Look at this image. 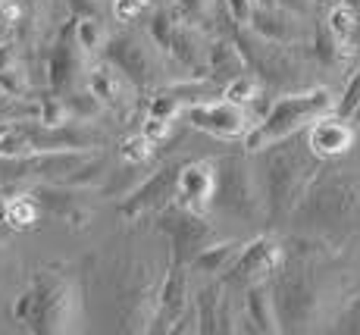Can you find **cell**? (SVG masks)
Returning <instances> with one entry per match:
<instances>
[{"mask_svg": "<svg viewBox=\"0 0 360 335\" xmlns=\"http://www.w3.org/2000/svg\"><path fill=\"white\" fill-rule=\"evenodd\" d=\"M288 220L323 244H338L360 232V176L320 166Z\"/></svg>", "mask_w": 360, "mask_h": 335, "instance_id": "6da1fadb", "label": "cell"}, {"mask_svg": "<svg viewBox=\"0 0 360 335\" xmlns=\"http://www.w3.org/2000/svg\"><path fill=\"white\" fill-rule=\"evenodd\" d=\"M266 166H263V210L273 222L288 220L297 198L310 179L320 172V157L310 148H279V141L266 144ZM260 153V151H257Z\"/></svg>", "mask_w": 360, "mask_h": 335, "instance_id": "7a4b0ae2", "label": "cell"}, {"mask_svg": "<svg viewBox=\"0 0 360 335\" xmlns=\"http://www.w3.org/2000/svg\"><path fill=\"white\" fill-rule=\"evenodd\" d=\"M326 113H335V94L329 88L316 85V88H307V91H285L254 122V129L241 138L245 141V153H257L273 141H285L288 135L307 129L310 122Z\"/></svg>", "mask_w": 360, "mask_h": 335, "instance_id": "3957f363", "label": "cell"}, {"mask_svg": "<svg viewBox=\"0 0 360 335\" xmlns=\"http://www.w3.org/2000/svg\"><path fill=\"white\" fill-rule=\"evenodd\" d=\"M235 47H238L245 66L260 79L263 88H276V91H295L297 79L304 75V63H307V41L304 44H279V41L260 38L248 25H235Z\"/></svg>", "mask_w": 360, "mask_h": 335, "instance_id": "277c9868", "label": "cell"}, {"mask_svg": "<svg viewBox=\"0 0 360 335\" xmlns=\"http://www.w3.org/2000/svg\"><path fill=\"white\" fill-rule=\"evenodd\" d=\"M269 285V298H273V310H276V323L282 329H307L316 320L320 310V295H316L314 276L310 267L301 254L295 260H282L276 267V273L266 279Z\"/></svg>", "mask_w": 360, "mask_h": 335, "instance_id": "5b68a950", "label": "cell"}, {"mask_svg": "<svg viewBox=\"0 0 360 335\" xmlns=\"http://www.w3.org/2000/svg\"><path fill=\"white\" fill-rule=\"evenodd\" d=\"M103 60H110L122 75L141 91H157V88L169 85L166 79V66H172L169 60L163 57V51L150 41V34H107L101 47Z\"/></svg>", "mask_w": 360, "mask_h": 335, "instance_id": "8992f818", "label": "cell"}, {"mask_svg": "<svg viewBox=\"0 0 360 335\" xmlns=\"http://www.w3.org/2000/svg\"><path fill=\"white\" fill-rule=\"evenodd\" d=\"M217 182H213V201L210 207H219L223 213L235 216L245 222H260L266 210H263V198L257 191V182L251 176L248 157L241 153H229V157L217 160Z\"/></svg>", "mask_w": 360, "mask_h": 335, "instance_id": "52a82bcc", "label": "cell"}, {"mask_svg": "<svg viewBox=\"0 0 360 335\" xmlns=\"http://www.w3.org/2000/svg\"><path fill=\"white\" fill-rule=\"evenodd\" d=\"M32 317L25 329L32 332H66L69 323L75 320V285L66 276L38 270L32 279Z\"/></svg>", "mask_w": 360, "mask_h": 335, "instance_id": "ba28073f", "label": "cell"}, {"mask_svg": "<svg viewBox=\"0 0 360 335\" xmlns=\"http://www.w3.org/2000/svg\"><path fill=\"white\" fill-rule=\"evenodd\" d=\"M148 34L172 66L185 69L188 79H204L207 75L204 34L198 29H191V25H185L179 16H172V10H157L154 16H150Z\"/></svg>", "mask_w": 360, "mask_h": 335, "instance_id": "9c48e42d", "label": "cell"}, {"mask_svg": "<svg viewBox=\"0 0 360 335\" xmlns=\"http://www.w3.org/2000/svg\"><path fill=\"white\" fill-rule=\"evenodd\" d=\"M157 229L169 239V263H182L188 267V260L198 254L200 248H207L210 241H217V229L210 226L200 210H191V207L182 204H166L163 210H157Z\"/></svg>", "mask_w": 360, "mask_h": 335, "instance_id": "30bf717a", "label": "cell"}, {"mask_svg": "<svg viewBox=\"0 0 360 335\" xmlns=\"http://www.w3.org/2000/svg\"><path fill=\"white\" fill-rule=\"evenodd\" d=\"M182 116L191 129L204 132V135H213V138H223V141H241V138L254 129V122H257L245 107L226 101V97H219V101L185 103Z\"/></svg>", "mask_w": 360, "mask_h": 335, "instance_id": "8fae6325", "label": "cell"}, {"mask_svg": "<svg viewBox=\"0 0 360 335\" xmlns=\"http://www.w3.org/2000/svg\"><path fill=\"white\" fill-rule=\"evenodd\" d=\"M282 260H285L282 244L276 239L260 235V239L241 244V251L235 254L229 270L223 273V282L232 285V289H248V285H254V282H266Z\"/></svg>", "mask_w": 360, "mask_h": 335, "instance_id": "7c38bea8", "label": "cell"}, {"mask_svg": "<svg viewBox=\"0 0 360 335\" xmlns=\"http://www.w3.org/2000/svg\"><path fill=\"white\" fill-rule=\"evenodd\" d=\"M85 88L116 116H131L138 107V88L110 60H94L85 66Z\"/></svg>", "mask_w": 360, "mask_h": 335, "instance_id": "4fadbf2b", "label": "cell"}, {"mask_svg": "<svg viewBox=\"0 0 360 335\" xmlns=\"http://www.w3.org/2000/svg\"><path fill=\"white\" fill-rule=\"evenodd\" d=\"M179 166H182V160H169V163H163L157 172H150L141 185H135L126 194V201L120 204V213L129 216V220H138V216L157 213V210H163L166 204H172V201H176Z\"/></svg>", "mask_w": 360, "mask_h": 335, "instance_id": "5bb4252c", "label": "cell"}, {"mask_svg": "<svg viewBox=\"0 0 360 335\" xmlns=\"http://www.w3.org/2000/svg\"><path fill=\"white\" fill-rule=\"evenodd\" d=\"M188 310H191L188 267L169 263V273L160 282V289H157V304H154V317H150L148 332H172Z\"/></svg>", "mask_w": 360, "mask_h": 335, "instance_id": "9a60e30c", "label": "cell"}, {"mask_svg": "<svg viewBox=\"0 0 360 335\" xmlns=\"http://www.w3.org/2000/svg\"><path fill=\"white\" fill-rule=\"evenodd\" d=\"M248 29L257 32L260 38L279 41V44H304L310 38L307 29V16H297L292 10H282V6H254L251 23Z\"/></svg>", "mask_w": 360, "mask_h": 335, "instance_id": "2e32d148", "label": "cell"}, {"mask_svg": "<svg viewBox=\"0 0 360 335\" xmlns=\"http://www.w3.org/2000/svg\"><path fill=\"white\" fill-rule=\"evenodd\" d=\"M213 182H217L213 160H185L176 176V204L204 213L213 201Z\"/></svg>", "mask_w": 360, "mask_h": 335, "instance_id": "e0dca14e", "label": "cell"}, {"mask_svg": "<svg viewBox=\"0 0 360 335\" xmlns=\"http://www.w3.org/2000/svg\"><path fill=\"white\" fill-rule=\"evenodd\" d=\"M85 53L75 47L72 41V25L63 29V34L57 38V44H53L51 57H47V91L53 94H66L75 88V79H79V72H85V63H82Z\"/></svg>", "mask_w": 360, "mask_h": 335, "instance_id": "ac0fdd59", "label": "cell"}, {"mask_svg": "<svg viewBox=\"0 0 360 335\" xmlns=\"http://www.w3.org/2000/svg\"><path fill=\"white\" fill-rule=\"evenodd\" d=\"M304 141H307L310 153H316L320 160L342 157V153H348L354 148V129L342 116L326 113L304 129Z\"/></svg>", "mask_w": 360, "mask_h": 335, "instance_id": "d6986e66", "label": "cell"}, {"mask_svg": "<svg viewBox=\"0 0 360 335\" xmlns=\"http://www.w3.org/2000/svg\"><path fill=\"white\" fill-rule=\"evenodd\" d=\"M204 57H207V82H213V85L223 88L229 79H235V75L248 72L245 60H241L238 47H235V41L223 38V34H217V38H210L204 44Z\"/></svg>", "mask_w": 360, "mask_h": 335, "instance_id": "ffe728a7", "label": "cell"}, {"mask_svg": "<svg viewBox=\"0 0 360 335\" xmlns=\"http://www.w3.org/2000/svg\"><path fill=\"white\" fill-rule=\"evenodd\" d=\"M241 307H245V332H279L266 282H254L241 289Z\"/></svg>", "mask_w": 360, "mask_h": 335, "instance_id": "44dd1931", "label": "cell"}, {"mask_svg": "<svg viewBox=\"0 0 360 335\" xmlns=\"http://www.w3.org/2000/svg\"><path fill=\"white\" fill-rule=\"evenodd\" d=\"M238 251H241V241H210L188 260V270L204 276H223Z\"/></svg>", "mask_w": 360, "mask_h": 335, "instance_id": "7402d4cb", "label": "cell"}, {"mask_svg": "<svg viewBox=\"0 0 360 335\" xmlns=\"http://www.w3.org/2000/svg\"><path fill=\"white\" fill-rule=\"evenodd\" d=\"M307 47H310L307 57L316 60V66H323V69H338L345 63V57L351 53V47L342 44L338 38H332L326 25H316V29L310 32V44Z\"/></svg>", "mask_w": 360, "mask_h": 335, "instance_id": "603a6c76", "label": "cell"}, {"mask_svg": "<svg viewBox=\"0 0 360 335\" xmlns=\"http://www.w3.org/2000/svg\"><path fill=\"white\" fill-rule=\"evenodd\" d=\"M72 41L85 57H98L103 41H107V25L98 16H72Z\"/></svg>", "mask_w": 360, "mask_h": 335, "instance_id": "cb8c5ba5", "label": "cell"}, {"mask_svg": "<svg viewBox=\"0 0 360 335\" xmlns=\"http://www.w3.org/2000/svg\"><path fill=\"white\" fill-rule=\"evenodd\" d=\"M38 216H41V207L32 194H16V198L4 201V210H0V220L10 229H16V232L32 229L34 222H38Z\"/></svg>", "mask_w": 360, "mask_h": 335, "instance_id": "d4e9b609", "label": "cell"}, {"mask_svg": "<svg viewBox=\"0 0 360 335\" xmlns=\"http://www.w3.org/2000/svg\"><path fill=\"white\" fill-rule=\"evenodd\" d=\"M172 16H179L185 25L198 29L200 34L213 32V16H217V0H176Z\"/></svg>", "mask_w": 360, "mask_h": 335, "instance_id": "484cf974", "label": "cell"}, {"mask_svg": "<svg viewBox=\"0 0 360 335\" xmlns=\"http://www.w3.org/2000/svg\"><path fill=\"white\" fill-rule=\"evenodd\" d=\"M63 103H66L69 120H75V122H94L107 113V107H103L88 88H72V91H66Z\"/></svg>", "mask_w": 360, "mask_h": 335, "instance_id": "4316f807", "label": "cell"}, {"mask_svg": "<svg viewBox=\"0 0 360 335\" xmlns=\"http://www.w3.org/2000/svg\"><path fill=\"white\" fill-rule=\"evenodd\" d=\"M263 91V85H260V79L248 69V72H241V75H235V79H229L223 88H219V97H226V101H232V103H238V107H248V103H254L260 97Z\"/></svg>", "mask_w": 360, "mask_h": 335, "instance_id": "83f0119b", "label": "cell"}, {"mask_svg": "<svg viewBox=\"0 0 360 335\" xmlns=\"http://www.w3.org/2000/svg\"><path fill=\"white\" fill-rule=\"evenodd\" d=\"M219 289L223 285H204L195 298V320H198V332L213 335L217 332V307H219Z\"/></svg>", "mask_w": 360, "mask_h": 335, "instance_id": "f1b7e54d", "label": "cell"}, {"mask_svg": "<svg viewBox=\"0 0 360 335\" xmlns=\"http://www.w3.org/2000/svg\"><path fill=\"white\" fill-rule=\"evenodd\" d=\"M357 19H360V13H354L351 6H345V4H332L329 6V13H326V29H329V34L332 38H338L342 44H348L351 41V34H354V29H357Z\"/></svg>", "mask_w": 360, "mask_h": 335, "instance_id": "f546056e", "label": "cell"}, {"mask_svg": "<svg viewBox=\"0 0 360 335\" xmlns=\"http://www.w3.org/2000/svg\"><path fill=\"white\" fill-rule=\"evenodd\" d=\"M182 107H185V103L179 101V97L172 94L169 88H157V91H150V97H148L144 116H157V120H169V122H176L179 116H182Z\"/></svg>", "mask_w": 360, "mask_h": 335, "instance_id": "4dcf8cb0", "label": "cell"}, {"mask_svg": "<svg viewBox=\"0 0 360 335\" xmlns=\"http://www.w3.org/2000/svg\"><path fill=\"white\" fill-rule=\"evenodd\" d=\"M0 94L10 97H29L32 94V75L25 72V63H13V66L0 69Z\"/></svg>", "mask_w": 360, "mask_h": 335, "instance_id": "1f68e13d", "label": "cell"}, {"mask_svg": "<svg viewBox=\"0 0 360 335\" xmlns=\"http://www.w3.org/2000/svg\"><path fill=\"white\" fill-rule=\"evenodd\" d=\"M154 148H157L154 141H148L141 132H135V135H129L120 141V157L126 166H144L150 157H154Z\"/></svg>", "mask_w": 360, "mask_h": 335, "instance_id": "d6a6232c", "label": "cell"}, {"mask_svg": "<svg viewBox=\"0 0 360 335\" xmlns=\"http://www.w3.org/2000/svg\"><path fill=\"white\" fill-rule=\"evenodd\" d=\"M34 101H38V116H34L38 122H44V125H63V122H69L63 94L47 91L44 97H34Z\"/></svg>", "mask_w": 360, "mask_h": 335, "instance_id": "836d02e7", "label": "cell"}, {"mask_svg": "<svg viewBox=\"0 0 360 335\" xmlns=\"http://www.w3.org/2000/svg\"><path fill=\"white\" fill-rule=\"evenodd\" d=\"M357 103H360V63L354 66V72H351V79H348V85H345L342 97L335 101V116L351 120V113L357 110Z\"/></svg>", "mask_w": 360, "mask_h": 335, "instance_id": "e575fe53", "label": "cell"}, {"mask_svg": "<svg viewBox=\"0 0 360 335\" xmlns=\"http://www.w3.org/2000/svg\"><path fill=\"white\" fill-rule=\"evenodd\" d=\"M25 23L22 0H0V32H13Z\"/></svg>", "mask_w": 360, "mask_h": 335, "instance_id": "d590c367", "label": "cell"}, {"mask_svg": "<svg viewBox=\"0 0 360 335\" xmlns=\"http://www.w3.org/2000/svg\"><path fill=\"white\" fill-rule=\"evenodd\" d=\"M148 6H150V0H113V16H116V23L131 25Z\"/></svg>", "mask_w": 360, "mask_h": 335, "instance_id": "8d00e7d4", "label": "cell"}, {"mask_svg": "<svg viewBox=\"0 0 360 335\" xmlns=\"http://www.w3.org/2000/svg\"><path fill=\"white\" fill-rule=\"evenodd\" d=\"M169 129H172V122L169 120H157V116H144V122H141V135L148 138V141H154V144L166 141Z\"/></svg>", "mask_w": 360, "mask_h": 335, "instance_id": "74e56055", "label": "cell"}, {"mask_svg": "<svg viewBox=\"0 0 360 335\" xmlns=\"http://www.w3.org/2000/svg\"><path fill=\"white\" fill-rule=\"evenodd\" d=\"M257 6V0H226V13L235 25H248L251 23V13Z\"/></svg>", "mask_w": 360, "mask_h": 335, "instance_id": "f35d334b", "label": "cell"}, {"mask_svg": "<svg viewBox=\"0 0 360 335\" xmlns=\"http://www.w3.org/2000/svg\"><path fill=\"white\" fill-rule=\"evenodd\" d=\"M66 10L72 13V16H98V19H103L101 0H66Z\"/></svg>", "mask_w": 360, "mask_h": 335, "instance_id": "ab89813d", "label": "cell"}, {"mask_svg": "<svg viewBox=\"0 0 360 335\" xmlns=\"http://www.w3.org/2000/svg\"><path fill=\"white\" fill-rule=\"evenodd\" d=\"M351 120H354V122H360V103H357V110H354V113H351Z\"/></svg>", "mask_w": 360, "mask_h": 335, "instance_id": "60d3db41", "label": "cell"}, {"mask_svg": "<svg viewBox=\"0 0 360 335\" xmlns=\"http://www.w3.org/2000/svg\"><path fill=\"white\" fill-rule=\"evenodd\" d=\"M260 6H276V0H257Z\"/></svg>", "mask_w": 360, "mask_h": 335, "instance_id": "b9f144b4", "label": "cell"}]
</instances>
